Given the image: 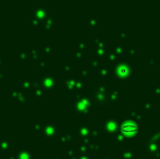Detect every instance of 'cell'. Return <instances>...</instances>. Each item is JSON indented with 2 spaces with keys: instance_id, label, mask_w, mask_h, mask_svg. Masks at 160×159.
Returning <instances> with one entry per match:
<instances>
[{
  "instance_id": "1",
  "label": "cell",
  "mask_w": 160,
  "mask_h": 159,
  "mask_svg": "<svg viewBox=\"0 0 160 159\" xmlns=\"http://www.w3.org/2000/svg\"><path fill=\"white\" fill-rule=\"evenodd\" d=\"M137 130H138V125L135 124V123H132V122L124 123V124H122V126H121V131H122L124 134H127V135H131V134L136 133Z\"/></svg>"
}]
</instances>
